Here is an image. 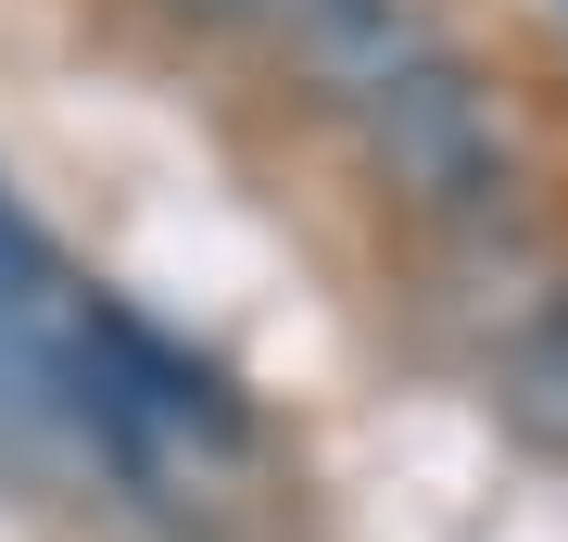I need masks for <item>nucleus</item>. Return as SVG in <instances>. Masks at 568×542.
<instances>
[{
	"label": "nucleus",
	"mask_w": 568,
	"mask_h": 542,
	"mask_svg": "<svg viewBox=\"0 0 568 542\" xmlns=\"http://www.w3.org/2000/svg\"><path fill=\"white\" fill-rule=\"evenodd\" d=\"M354 140L417 215H480L506 190V114H493V89L455 51H417L405 76H379L354 101Z\"/></svg>",
	"instance_id": "nucleus-1"
},
{
	"label": "nucleus",
	"mask_w": 568,
	"mask_h": 542,
	"mask_svg": "<svg viewBox=\"0 0 568 542\" xmlns=\"http://www.w3.org/2000/svg\"><path fill=\"white\" fill-rule=\"evenodd\" d=\"M493 403H506V429H518V442L568 454V290H544V303L518 316L506 366H493Z\"/></svg>",
	"instance_id": "nucleus-3"
},
{
	"label": "nucleus",
	"mask_w": 568,
	"mask_h": 542,
	"mask_svg": "<svg viewBox=\"0 0 568 542\" xmlns=\"http://www.w3.org/2000/svg\"><path fill=\"white\" fill-rule=\"evenodd\" d=\"M152 13H164V25H203V39H215V25H265V13H291V0H152Z\"/></svg>",
	"instance_id": "nucleus-4"
},
{
	"label": "nucleus",
	"mask_w": 568,
	"mask_h": 542,
	"mask_svg": "<svg viewBox=\"0 0 568 542\" xmlns=\"http://www.w3.org/2000/svg\"><path fill=\"white\" fill-rule=\"evenodd\" d=\"M291 39H304V63L342 101H366L379 76H405L417 51H443V25H429L417 0H291Z\"/></svg>",
	"instance_id": "nucleus-2"
}]
</instances>
